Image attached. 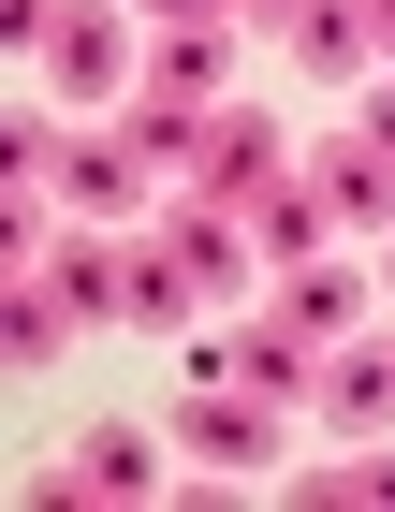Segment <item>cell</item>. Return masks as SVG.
<instances>
[{
    "instance_id": "obj_1",
    "label": "cell",
    "mask_w": 395,
    "mask_h": 512,
    "mask_svg": "<svg viewBox=\"0 0 395 512\" xmlns=\"http://www.w3.org/2000/svg\"><path fill=\"white\" fill-rule=\"evenodd\" d=\"M132 74H147V15H132V0H74L59 44H44V88H59V103H118Z\"/></svg>"
},
{
    "instance_id": "obj_2",
    "label": "cell",
    "mask_w": 395,
    "mask_h": 512,
    "mask_svg": "<svg viewBox=\"0 0 395 512\" xmlns=\"http://www.w3.org/2000/svg\"><path fill=\"white\" fill-rule=\"evenodd\" d=\"M278 176H293V161H278V118H264V103H205V132H191V191L220 205V220H249Z\"/></svg>"
},
{
    "instance_id": "obj_3",
    "label": "cell",
    "mask_w": 395,
    "mask_h": 512,
    "mask_svg": "<svg viewBox=\"0 0 395 512\" xmlns=\"http://www.w3.org/2000/svg\"><path fill=\"white\" fill-rule=\"evenodd\" d=\"M308 352H322L308 322H278V308L249 322V308H235V322H220L191 366H205V381H235V395H264V410H293V395H322V366H308Z\"/></svg>"
},
{
    "instance_id": "obj_4",
    "label": "cell",
    "mask_w": 395,
    "mask_h": 512,
    "mask_svg": "<svg viewBox=\"0 0 395 512\" xmlns=\"http://www.w3.org/2000/svg\"><path fill=\"white\" fill-rule=\"evenodd\" d=\"M161 439H176V454H191V469H278V410L264 395H235V381H191L176 395V410H161Z\"/></svg>"
},
{
    "instance_id": "obj_5",
    "label": "cell",
    "mask_w": 395,
    "mask_h": 512,
    "mask_svg": "<svg viewBox=\"0 0 395 512\" xmlns=\"http://www.w3.org/2000/svg\"><path fill=\"white\" fill-rule=\"evenodd\" d=\"M278 59H293V88H352V74H381V30H366V0H293Z\"/></svg>"
},
{
    "instance_id": "obj_6",
    "label": "cell",
    "mask_w": 395,
    "mask_h": 512,
    "mask_svg": "<svg viewBox=\"0 0 395 512\" xmlns=\"http://www.w3.org/2000/svg\"><path fill=\"white\" fill-rule=\"evenodd\" d=\"M161 249H176V278H191L205 308H249V220H220V205H161Z\"/></svg>"
},
{
    "instance_id": "obj_7",
    "label": "cell",
    "mask_w": 395,
    "mask_h": 512,
    "mask_svg": "<svg viewBox=\"0 0 395 512\" xmlns=\"http://www.w3.org/2000/svg\"><path fill=\"white\" fill-rule=\"evenodd\" d=\"M44 191L74 205V220H161V191H147V147H118V132L59 147V176H44Z\"/></svg>"
},
{
    "instance_id": "obj_8",
    "label": "cell",
    "mask_w": 395,
    "mask_h": 512,
    "mask_svg": "<svg viewBox=\"0 0 395 512\" xmlns=\"http://www.w3.org/2000/svg\"><path fill=\"white\" fill-rule=\"evenodd\" d=\"M278 322H308V337H352V322H366V278L337 264V249H308V264H278Z\"/></svg>"
},
{
    "instance_id": "obj_9",
    "label": "cell",
    "mask_w": 395,
    "mask_h": 512,
    "mask_svg": "<svg viewBox=\"0 0 395 512\" xmlns=\"http://www.w3.org/2000/svg\"><path fill=\"white\" fill-rule=\"evenodd\" d=\"M308 191H322V205H337V235H352V220H395V161H381V147H366V132H337V147H322V161H308Z\"/></svg>"
},
{
    "instance_id": "obj_10",
    "label": "cell",
    "mask_w": 395,
    "mask_h": 512,
    "mask_svg": "<svg viewBox=\"0 0 395 512\" xmlns=\"http://www.w3.org/2000/svg\"><path fill=\"white\" fill-rule=\"evenodd\" d=\"M161 454H176V439H161V425H132V410H103V425L74 439V469L103 483V498H147V483H161Z\"/></svg>"
},
{
    "instance_id": "obj_11",
    "label": "cell",
    "mask_w": 395,
    "mask_h": 512,
    "mask_svg": "<svg viewBox=\"0 0 395 512\" xmlns=\"http://www.w3.org/2000/svg\"><path fill=\"white\" fill-rule=\"evenodd\" d=\"M220 74H235L220 59V15L205 30H147V103H220Z\"/></svg>"
},
{
    "instance_id": "obj_12",
    "label": "cell",
    "mask_w": 395,
    "mask_h": 512,
    "mask_svg": "<svg viewBox=\"0 0 395 512\" xmlns=\"http://www.w3.org/2000/svg\"><path fill=\"white\" fill-rule=\"evenodd\" d=\"M118 264H132V235L118 249H103V235H44V278H59L74 322H118Z\"/></svg>"
},
{
    "instance_id": "obj_13",
    "label": "cell",
    "mask_w": 395,
    "mask_h": 512,
    "mask_svg": "<svg viewBox=\"0 0 395 512\" xmlns=\"http://www.w3.org/2000/svg\"><path fill=\"white\" fill-rule=\"evenodd\" d=\"M337 439H366V425H395V352H337L322 366V395H308Z\"/></svg>"
},
{
    "instance_id": "obj_14",
    "label": "cell",
    "mask_w": 395,
    "mask_h": 512,
    "mask_svg": "<svg viewBox=\"0 0 395 512\" xmlns=\"http://www.w3.org/2000/svg\"><path fill=\"white\" fill-rule=\"evenodd\" d=\"M322 235H337V205H322V191H308V176H278V191H264V205H249V249H264V264H308V249H322Z\"/></svg>"
},
{
    "instance_id": "obj_15",
    "label": "cell",
    "mask_w": 395,
    "mask_h": 512,
    "mask_svg": "<svg viewBox=\"0 0 395 512\" xmlns=\"http://www.w3.org/2000/svg\"><path fill=\"white\" fill-rule=\"evenodd\" d=\"M191 308H205V293L176 278V249H161V220H147V235H132V264H118V322H191Z\"/></svg>"
},
{
    "instance_id": "obj_16",
    "label": "cell",
    "mask_w": 395,
    "mask_h": 512,
    "mask_svg": "<svg viewBox=\"0 0 395 512\" xmlns=\"http://www.w3.org/2000/svg\"><path fill=\"white\" fill-rule=\"evenodd\" d=\"M59 337H74L59 278H15V293H0V352H15V366H59Z\"/></svg>"
},
{
    "instance_id": "obj_17",
    "label": "cell",
    "mask_w": 395,
    "mask_h": 512,
    "mask_svg": "<svg viewBox=\"0 0 395 512\" xmlns=\"http://www.w3.org/2000/svg\"><path fill=\"white\" fill-rule=\"evenodd\" d=\"M59 15H74V0H0V44H30V59H44V44H59Z\"/></svg>"
},
{
    "instance_id": "obj_18",
    "label": "cell",
    "mask_w": 395,
    "mask_h": 512,
    "mask_svg": "<svg viewBox=\"0 0 395 512\" xmlns=\"http://www.w3.org/2000/svg\"><path fill=\"white\" fill-rule=\"evenodd\" d=\"M352 132H366V147H381V161H395V88H381V103H366V118H352Z\"/></svg>"
},
{
    "instance_id": "obj_19",
    "label": "cell",
    "mask_w": 395,
    "mask_h": 512,
    "mask_svg": "<svg viewBox=\"0 0 395 512\" xmlns=\"http://www.w3.org/2000/svg\"><path fill=\"white\" fill-rule=\"evenodd\" d=\"M366 30H381V59H395V0H366Z\"/></svg>"
},
{
    "instance_id": "obj_20",
    "label": "cell",
    "mask_w": 395,
    "mask_h": 512,
    "mask_svg": "<svg viewBox=\"0 0 395 512\" xmlns=\"http://www.w3.org/2000/svg\"><path fill=\"white\" fill-rule=\"evenodd\" d=\"M235 15H293V0H235Z\"/></svg>"
},
{
    "instance_id": "obj_21",
    "label": "cell",
    "mask_w": 395,
    "mask_h": 512,
    "mask_svg": "<svg viewBox=\"0 0 395 512\" xmlns=\"http://www.w3.org/2000/svg\"><path fill=\"white\" fill-rule=\"evenodd\" d=\"M381 278H395V264H381Z\"/></svg>"
}]
</instances>
